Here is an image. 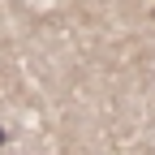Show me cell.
<instances>
[{"label":"cell","instance_id":"obj_1","mask_svg":"<svg viewBox=\"0 0 155 155\" xmlns=\"http://www.w3.org/2000/svg\"><path fill=\"white\" fill-rule=\"evenodd\" d=\"M5 142H9V134H5V125H0V147H5Z\"/></svg>","mask_w":155,"mask_h":155}]
</instances>
